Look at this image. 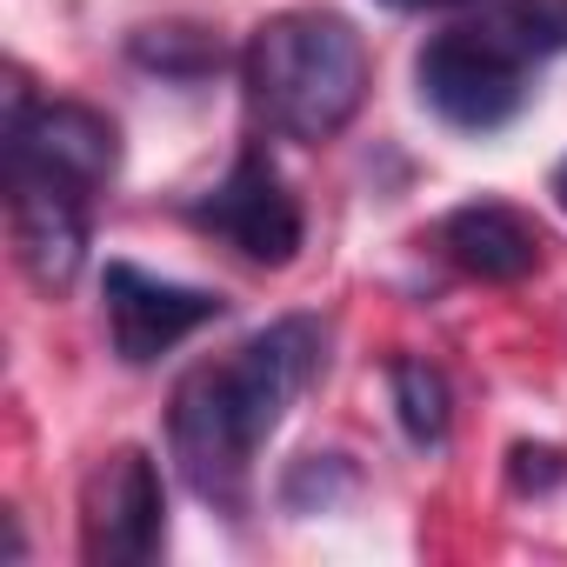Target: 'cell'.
Masks as SVG:
<instances>
[{
    "instance_id": "cell-1",
    "label": "cell",
    "mask_w": 567,
    "mask_h": 567,
    "mask_svg": "<svg viewBox=\"0 0 567 567\" xmlns=\"http://www.w3.org/2000/svg\"><path fill=\"white\" fill-rule=\"evenodd\" d=\"M328 368V328L315 315H280L254 328L240 348L181 374L167 401V447L194 501L214 514H240L254 487V461L267 434L288 421V408Z\"/></svg>"
},
{
    "instance_id": "cell-2",
    "label": "cell",
    "mask_w": 567,
    "mask_h": 567,
    "mask_svg": "<svg viewBox=\"0 0 567 567\" xmlns=\"http://www.w3.org/2000/svg\"><path fill=\"white\" fill-rule=\"evenodd\" d=\"M240 87L267 134L280 141H334L368 101V48L341 14H274L240 48Z\"/></svg>"
},
{
    "instance_id": "cell-3",
    "label": "cell",
    "mask_w": 567,
    "mask_h": 567,
    "mask_svg": "<svg viewBox=\"0 0 567 567\" xmlns=\"http://www.w3.org/2000/svg\"><path fill=\"white\" fill-rule=\"evenodd\" d=\"M121 167V127L87 101H34L14 87L8 101V141H0V174L8 187H48L94 200Z\"/></svg>"
},
{
    "instance_id": "cell-4",
    "label": "cell",
    "mask_w": 567,
    "mask_h": 567,
    "mask_svg": "<svg viewBox=\"0 0 567 567\" xmlns=\"http://www.w3.org/2000/svg\"><path fill=\"white\" fill-rule=\"evenodd\" d=\"M414 87L421 101L461 127V134H494L527 107V61H514L494 34H481L474 21L434 34L414 54Z\"/></svg>"
},
{
    "instance_id": "cell-5",
    "label": "cell",
    "mask_w": 567,
    "mask_h": 567,
    "mask_svg": "<svg viewBox=\"0 0 567 567\" xmlns=\"http://www.w3.org/2000/svg\"><path fill=\"white\" fill-rule=\"evenodd\" d=\"M167 547V487L147 447H114L81 487V554L87 567H147Z\"/></svg>"
},
{
    "instance_id": "cell-6",
    "label": "cell",
    "mask_w": 567,
    "mask_h": 567,
    "mask_svg": "<svg viewBox=\"0 0 567 567\" xmlns=\"http://www.w3.org/2000/svg\"><path fill=\"white\" fill-rule=\"evenodd\" d=\"M187 220L200 234H214L220 247H234L240 260L254 267H288L308 240V220H301V200L288 194V181H280V167L267 161V147H240V161L227 167L220 187H207Z\"/></svg>"
},
{
    "instance_id": "cell-7",
    "label": "cell",
    "mask_w": 567,
    "mask_h": 567,
    "mask_svg": "<svg viewBox=\"0 0 567 567\" xmlns=\"http://www.w3.org/2000/svg\"><path fill=\"white\" fill-rule=\"evenodd\" d=\"M101 301H107V334H114V354L127 368H147L161 354H174L187 334H200L207 321H220V295L207 288H181V280H161L134 260H107L101 274Z\"/></svg>"
},
{
    "instance_id": "cell-8",
    "label": "cell",
    "mask_w": 567,
    "mask_h": 567,
    "mask_svg": "<svg viewBox=\"0 0 567 567\" xmlns=\"http://www.w3.org/2000/svg\"><path fill=\"white\" fill-rule=\"evenodd\" d=\"M441 254L467 274V280H487V288H514L527 280L540 260H547V234L507 207V200H467L441 220Z\"/></svg>"
},
{
    "instance_id": "cell-9",
    "label": "cell",
    "mask_w": 567,
    "mask_h": 567,
    "mask_svg": "<svg viewBox=\"0 0 567 567\" xmlns=\"http://www.w3.org/2000/svg\"><path fill=\"white\" fill-rule=\"evenodd\" d=\"M14 220V260L41 295H68L87 267V200L48 194V187H8Z\"/></svg>"
},
{
    "instance_id": "cell-10",
    "label": "cell",
    "mask_w": 567,
    "mask_h": 567,
    "mask_svg": "<svg viewBox=\"0 0 567 567\" xmlns=\"http://www.w3.org/2000/svg\"><path fill=\"white\" fill-rule=\"evenodd\" d=\"M127 61L141 74H161L174 87H194V81H214L227 68V48L207 28H194V21H154V28H134L127 34Z\"/></svg>"
},
{
    "instance_id": "cell-11",
    "label": "cell",
    "mask_w": 567,
    "mask_h": 567,
    "mask_svg": "<svg viewBox=\"0 0 567 567\" xmlns=\"http://www.w3.org/2000/svg\"><path fill=\"white\" fill-rule=\"evenodd\" d=\"M388 388H394V421H401V434H408L421 454L447 447V434H454V388H447V374H441L434 361L401 354V361L388 368Z\"/></svg>"
},
{
    "instance_id": "cell-12",
    "label": "cell",
    "mask_w": 567,
    "mask_h": 567,
    "mask_svg": "<svg viewBox=\"0 0 567 567\" xmlns=\"http://www.w3.org/2000/svg\"><path fill=\"white\" fill-rule=\"evenodd\" d=\"M354 487H361V474H354L348 454H301L288 474H280V507H288V514H328Z\"/></svg>"
},
{
    "instance_id": "cell-13",
    "label": "cell",
    "mask_w": 567,
    "mask_h": 567,
    "mask_svg": "<svg viewBox=\"0 0 567 567\" xmlns=\"http://www.w3.org/2000/svg\"><path fill=\"white\" fill-rule=\"evenodd\" d=\"M507 481H514V494H554L567 481V454L547 447V441H514L507 447Z\"/></svg>"
},
{
    "instance_id": "cell-14",
    "label": "cell",
    "mask_w": 567,
    "mask_h": 567,
    "mask_svg": "<svg viewBox=\"0 0 567 567\" xmlns=\"http://www.w3.org/2000/svg\"><path fill=\"white\" fill-rule=\"evenodd\" d=\"M394 14H441V8H474V0H381Z\"/></svg>"
},
{
    "instance_id": "cell-15",
    "label": "cell",
    "mask_w": 567,
    "mask_h": 567,
    "mask_svg": "<svg viewBox=\"0 0 567 567\" xmlns=\"http://www.w3.org/2000/svg\"><path fill=\"white\" fill-rule=\"evenodd\" d=\"M554 200H560V214H567V161L554 167Z\"/></svg>"
}]
</instances>
